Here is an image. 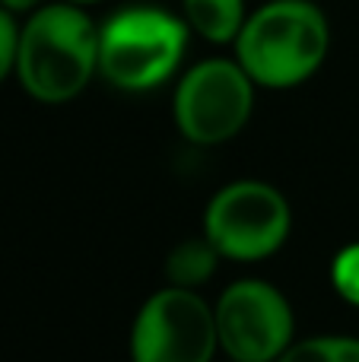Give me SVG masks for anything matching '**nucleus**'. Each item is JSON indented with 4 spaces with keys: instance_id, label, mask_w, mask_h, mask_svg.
I'll return each instance as SVG.
<instances>
[{
    "instance_id": "obj_1",
    "label": "nucleus",
    "mask_w": 359,
    "mask_h": 362,
    "mask_svg": "<svg viewBox=\"0 0 359 362\" xmlns=\"http://www.w3.org/2000/svg\"><path fill=\"white\" fill-rule=\"evenodd\" d=\"M99 74V25L76 4H42L19 25V86L45 105L76 99Z\"/></svg>"
},
{
    "instance_id": "obj_2",
    "label": "nucleus",
    "mask_w": 359,
    "mask_h": 362,
    "mask_svg": "<svg viewBox=\"0 0 359 362\" xmlns=\"http://www.w3.org/2000/svg\"><path fill=\"white\" fill-rule=\"evenodd\" d=\"M233 45L254 86L293 89L324 64L331 25L312 0H271L245 19Z\"/></svg>"
},
{
    "instance_id": "obj_3",
    "label": "nucleus",
    "mask_w": 359,
    "mask_h": 362,
    "mask_svg": "<svg viewBox=\"0 0 359 362\" xmlns=\"http://www.w3.org/2000/svg\"><path fill=\"white\" fill-rule=\"evenodd\" d=\"M188 23L163 6H124L99 25V74L121 93L156 89L178 70Z\"/></svg>"
},
{
    "instance_id": "obj_4",
    "label": "nucleus",
    "mask_w": 359,
    "mask_h": 362,
    "mask_svg": "<svg viewBox=\"0 0 359 362\" xmlns=\"http://www.w3.org/2000/svg\"><path fill=\"white\" fill-rule=\"evenodd\" d=\"M293 226L286 197L267 181L220 187L204 213V235L229 261H264L283 248Z\"/></svg>"
},
{
    "instance_id": "obj_5",
    "label": "nucleus",
    "mask_w": 359,
    "mask_h": 362,
    "mask_svg": "<svg viewBox=\"0 0 359 362\" xmlns=\"http://www.w3.org/2000/svg\"><path fill=\"white\" fill-rule=\"evenodd\" d=\"M254 108V80L239 61L210 57L191 67L175 89V124L197 146H220L248 124Z\"/></svg>"
},
{
    "instance_id": "obj_6",
    "label": "nucleus",
    "mask_w": 359,
    "mask_h": 362,
    "mask_svg": "<svg viewBox=\"0 0 359 362\" xmlns=\"http://www.w3.org/2000/svg\"><path fill=\"white\" fill-rule=\"evenodd\" d=\"M216 346V315L207 299L172 283L143 302L131 327L134 362H210Z\"/></svg>"
},
{
    "instance_id": "obj_7",
    "label": "nucleus",
    "mask_w": 359,
    "mask_h": 362,
    "mask_svg": "<svg viewBox=\"0 0 359 362\" xmlns=\"http://www.w3.org/2000/svg\"><path fill=\"white\" fill-rule=\"evenodd\" d=\"M220 350L233 362H277L293 344V308L277 286L239 280L213 305Z\"/></svg>"
},
{
    "instance_id": "obj_8",
    "label": "nucleus",
    "mask_w": 359,
    "mask_h": 362,
    "mask_svg": "<svg viewBox=\"0 0 359 362\" xmlns=\"http://www.w3.org/2000/svg\"><path fill=\"white\" fill-rule=\"evenodd\" d=\"M184 23L191 32L213 45H229L245 25V0H182Z\"/></svg>"
},
{
    "instance_id": "obj_9",
    "label": "nucleus",
    "mask_w": 359,
    "mask_h": 362,
    "mask_svg": "<svg viewBox=\"0 0 359 362\" xmlns=\"http://www.w3.org/2000/svg\"><path fill=\"white\" fill-rule=\"evenodd\" d=\"M220 251L204 238H188V242L175 245L169 251V261H165V276H169L172 286H184V289H197L201 283H207L216 274V264H220Z\"/></svg>"
},
{
    "instance_id": "obj_10",
    "label": "nucleus",
    "mask_w": 359,
    "mask_h": 362,
    "mask_svg": "<svg viewBox=\"0 0 359 362\" xmlns=\"http://www.w3.org/2000/svg\"><path fill=\"white\" fill-rule=\"evenodd\" d=\"M331 283H334L337 296L347 299L350 305L359 308V242L347 245L331 264Z\"/></svg>"
},
{
    "instance_id": "obj_11",
    "label": "nucleus",
    "mask_w": 359,
    "mask_h": 362,
    "mask_svg": "<svg viewBox=\"0 0 359 362\" xmlns=\"http://www.w3.org/2000/svg\"><path fill=\"white\" fill-rule=\"evenodd\" d=\"M277 362H337V350H334V337H309L290 344L280 353Z\"/></svg>"
},
{
    "instance_id": "obj_12",
    "label": "nucleus",
    "mask_w": 359,
    "mask_h": 362,
    "mask_svg": "<svg viewBox=\"0 0 359 362\" xmlns=\"http://www.w3.org/2000/svg\"><path fill=\"white\" fill-rule=\"evenodd\" d=\"M16 51H19V25L6 6H0V83L16 74Z\"/></svg>"
},
{
    "instance_id": "obj_13",
    "label": "nucleus",
    "mask_w": 359,
    "mask_h": 362,
    "mask_svg": "<svg viewBox=\"0 0 359 362\" xmlns=\"http://www.w3.org/2000/svg\"><path fill=\"white\" fill-rule=\"evenodd\" d=\"M337 362H359V340L356 337H334Z\"/></svg>"
},
{
    "instance_id": "obj_14",
    "label": "nucleus",
    "mask_w": 359,
    "mask_h": 362,
    "mask_svg": "<svg viewBox=\"0 0 359 362\" xmlns=\"http://www.w3.org/2000/svg\"><path fill=\"white\" fill-rule=\"evenodd\" d=\"M45 0H0V6H6L10 13H32L38 10Z\"/></svg>"
},
{
    "instance_id": "obj_15",
    "label": "nucleus",
    "mask_w": 359,
    "mask_h": 362,
    "mask_svg": "<svg viewBox=\"0 0 359 362\" xmlns=\"http://www.w3.org/2000/svg\"><path fill=\"white\" fill-rule=\"evenodd\" d=\"M67 4H76V6H93V4H99V0H67Z\"/></svg>"
}]
</instances>
